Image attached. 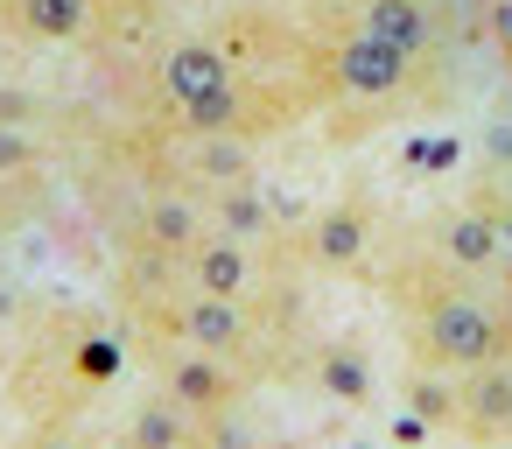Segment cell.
I'll return each instance as SVG.
<instances>
[{
    "mask_svg": "<svg viewBox=\"0 0 512 449\" xmlns=\"http://www.w3.org/2000/svg\"><path fill=\"white\" fill-rule=\"evenodd\" d=\"M407 337H414V358L435 365V372H484L512 351V323L498 302H484L470 281H442L428 288L414 309H407Z\"/></svg>",
    "mask_w": 512,
    "mask_h": 449,
    "instance_id": "6da1fadb",
    "label": "cell"
},
{
    "mask_svg": "<svg viewBox=\"0 0 512 449\" xmlns=\"http://www.w3.org/2000/svg\"><path fill=\"white\" fill-rule=\"evenodd\" d=\"M141 316L155 330V344H190V351H211L239 372H253V351H260V323L246 302H218V295H190L176 281H162V295L148 302L141 295Z\"/></svg>",
    "mask_w": 512,
    "mask_h": 449,
    "instance_id": "7a4b0ae2",
    "label": "cell"
},
{
    "mask_svg": "<svg viewBox=\"0 0 512 449\" xmlns=\"http://www.w3.org/2000/svg\"><path fill=\"white\" fill-rule=\"evenodd\" d=\"M414 71H421V57L393 50L386 36H372V29H358V22L323 43V92H330V99L386 106V99H400V92L414 85Z\"/></svg>",
    "mask_w": 512,
    "mask_h": 449,
    "instance_id": "3957f363",
    "label": "cell"
},
{
    "mask_svg": "<svg viewBox=\"0 0 512 449\" xmlns=\"http://www.w3.org/2000/svg\"><path fill=\"white\" fill-rule=\"evenodd\" d=\"M155 365H162V393H169L190 421H204V428H218V421H232V414L246 407V379H253V372H239V365H225V358H211V351L155 344Z\"/></svg>",
    "mask_w": 512,
    "mask_h": 449,
    "instance_id": "277c9868",
    "label": "cell"
},
{
    "mask_svg": "<svg viewBox=\"0 0 512 449\" xmlns=\"http://www.w3.org/2000/svg\"><path fill=\"white\" fill-rule=\"evenodd\" d=\"M428 253L442 260V274H456V281H484V274L505 267V225H498V211H484V204L442 211L435 232H428Z\"/></svg>",
    "mask_w": 512,
    "mask_h": 449,
    "instance_id": "5b68a950",
    "label": "cell"
},
{
    "mask_svg": "<svg viewBox=\"0 0 512 449\" xmlns=\"http://www.w3.org/2000/svg\"><path fill=\"white\" fill-rule=\"evenodd\" d=\"M260 281V260L246 239H225V232H204L183 260H176V288L190 295H218V302H246Z\"/></svg>",
    "mask_w": 512,
    "mask_h": 449,
    "instance_id": "8992f818",
    "label": "cell"
},
{
    "mask_svg": "<svg viewBox=\"0 0 512 449\" xmlns=\"http://www.w3.org/2000/svg\"><path fill=\"white\" fill-rule=\"evenodd\" d=\"M372 204L365 197H330L316 218H309V232H302V246H309V260L316 267H330V274H351L358 260H365V246H372Z\"/></svg>",
    "mask_w": 512,
    "mask_h": 449,
    "instance_id": "52a82bcc",
    "label": "cell"
},
{
    "mask_svg": "<svg viewBox=\"0 0 512 449\" xmlns=\"http://www.w3.org/2000/svg\"><path fill=\"white\" fill-rule=\"evenodd\" d=\"M0 22L22 43H43V50H71L99 29V0H0Z\"/></svg>",
    "mask_w": 512,
    "mask_h": 449,
    "instance_id": "ba28073f",
    "label": "cell"
},
{
    "mask_svg": "<svg viewBox=\"0 0 512 449\" xmlns=\"http://www.w3.org/2000/svg\"><path fill=\"white\" fill-rule=\"evenodd\" d=\"M351 22L372 29V36H386L407 57H428L442 43V29H449V8H442V0H358Z\"/></svg>",
    "mask_w": 512,
    "mask_h": 449,
    "instance_id": "9c48e42d",
    "label": "cell"
},
{
    "mask_svg": "<svg viewBox=\"0 0 512 449\" xmlns=\"http://www.w3.org/2000/svg\"><path fill=\"white\" fill-rule=\"evenodd\" d=\"M211 232V211L190 197V190H162V197H148V211H141V253L148 260H183L197 239Z\"/></svg>",
    "mask_w": 512,
    "mask_h": 449,
    "instance_id": "30bf717a",
    "label": "cell"
},
{
    "mask_svg": "<svg viewBox=\"0 0 512 449\" xmlns=\"http://www.w3.org/2000/svg\"><path fill=\"white\" fill-rule=\"evenodd\" d=\"M456 435H470V442L512 435V365L505 358L484 365V372H463V421H456Z\"/></svg>",
    "mask_w": 512,
    "mask_h": 449,
    "instance_id": "8fae6325",
    "label": "cell"
},
{
    "mask_svg": "<svg viewBox=\"0 0 512 449\" xmlns=\"http://www.w3.org/2000/svg\"><path fill=\"white\" fill-rule=\"evenodd\" d=\"M309 379H316V393H323V400H337V407H372V393H379V372H372V358H365L358 344H344V337L316 344V358H309Z\"/></svg>",
    "mask_w": 512,
    "mask_h": 449,
    "instance_id": "7c38bea8",
    "label": "cell"
},
{
    "mask_svg": "<svg viewBox=\"0 0 512 449\" xmlns=\"http://www.w3.org/2000/svg\"><path fill=\"white\" fill-rule=\"evenodd\" d=\"M204 421H190L169 393H148L141 407H134V421H127V435H120V449H204Z\"/></svg>",
    "mask_w": 512,
    "mask_h": 449,
    "instance_id": "4fadbf2b",
    "label": "cell"
},
{
    "mask_svg": "<svg viewBox=\"0 0 512 449\" xmlns=\"http://www.w3.org/2000/svg\"><path fill=\"white\" fill-rule=\"evenodd\" d=\"M211 232H225V239H260V232H274V204H267V190L260 183H232V190H211Z\"/></svg>",
    "mask_w": 512,
    "mask_h": 449,
    "instance_id": "5bb4252c",
    "label": "cell"
},
{
    "mask_svg": "<svg viewBox=\"0 0 512 449\" xmlns=\"http://www.w3.org/2000/svg\"><path fill=\"white\" fill-rule=\"evenodd\" d=\"M197 190H232V183H253V141L246 134H197Z\"/></svg>",
    "mask_w": 512,
    "mask_h": 449,
    "instance_id": "9a60e30c",
    "label": "cell"
},
{
    "mask_svg": "<svg viewBox=\"0 0 512 449\" xmlns=\"http://www.w3.org/2000/svg\"><path fill=\"white\" fill-rule=\"evenodd\" d=\"M400 393H407V407H414V414H421L428 428H456V421H463V379H456V372L414 365Z\"/></svg>",
    "mask_w": 512,
    "mask_h": 449,
    "instance_id": "2e32d148",
    "label": "cell"
},
{
    "mask_svg": "<svg viewBox=\"0 0 512 449\" xmlns=\"http://www.w3.org/2000/svg\"><path fill=\"white\" fill-rule=\"evenodd\" d=\"M43 176V141L15 120H0V183H29Z\"/></svg>",
    "mask_w": 512,
    "mask_h": 449,
    "instance_id": "e0dca14e",
    "label": "cell"
},
{
    "mask_svg": "<svg viewBox=\"0 0 512 449\" xmlns=\"http://www.w3.org/2000/svg\"><path fill=\"white\" fill-rule=\"evenodd\" d=\"M15 449H85V442H78L71 428H36V435H22Z\"/></svg>",
    "mask_w": 512,
    "mask_h": 449,
    "instance_id": "ac0fdd59",
    "label": "cell"
}]
</instances>
